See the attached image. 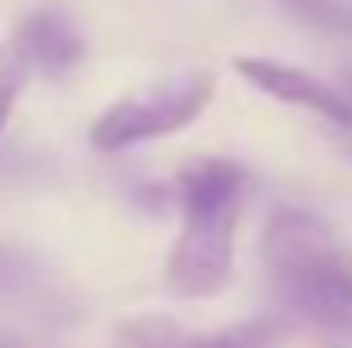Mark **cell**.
Masks as SVG:
<instances>
[{
  "instance_id": "1",
  "label": "cell",
  "mask_w": 352,
  "mask_h": 348,
  "mask_svg": "<svg viewBox=\"0 0 352 348\" xmlns=\"http://www.w3.org/2000/svg\"><path fill=\"white\" fill-rule=\"evenodd\" d=\"M248 176L238 163L195 158L176 176V225L167 253V291L176 300H214L234 282V234Z\"/></svg>"
},
{
  "instance_id": "2",
  "label": "cell",
  "mask_w": 352,
  "mask_h": 348,
  "mask_svg": "<svg viewBox=\"0 0 352 348\" xmlns=\"http://www.w3.org/2000/svg\"><path fill=\"white\" fill-rule=\"evenodd\" d=\"M262 263L295 305L319 315L352 310V243L314 210H276L262 234Z\"/></svg>"
},
{
  "instance_id": "3",
  "label": "cell",
  "mask_w": 352,
  "mask_h": 348,
  "mask_svg": "<svg viewBox=\"0 0 352 348\" xmlns=\"http://www.w3.org/2000/svg\"><path fill=\"white\" fill-rule=\"evenodd\" d=\"M210 101H214V76L210 72H186L176 81L143 86V91L124 96L110 110L96 115V124H91V148L124 153V148H138V143L172 139V134L190 129L195 119L205 115Z\"/></svg>"
},
{
  "instance_id": "4",
  "label": "cell",
  "mask_w": 352,
  "mask_h": 348,
  "mask_svg": "<svg viewBox=\"0 0 352 348\" xmlns=\"http://www.w3.org/2000/svg\"><path fill=\"white\" fill-rule=\"evenodd\" d=\"M234 72L262 96L281 101V105H295V110H309L324 124H338V129H352V96L348 86H333L305 67H291V62L276 58H238Z\"/></svg>"
},
{
  "instance_id": "5",
  "label": "cell",
  "mask_w": 352,
  "mask_h": 348,
  "mask_svg": "<svg viewBox=\"0 0 352 348\" xmlns=\"http://www.w3.org/2000/svg\"><path fill=\"white\" fill-rule=\"evenodd\" d=\"M286 329L276 320H243L229 329L195 334L172 315H133L115 329V348H281Z\"/></svg>"
},
{
  "instance_id": "6",
  "label": "cell",
  "mask_w": 352,
  "mask_h": 348,
  "mask_svg": "<svg viewBox=\"0 0 352 348\" xmlns=\"http://www.w3.org/2000/svg\"><path fill=\"white\" fill-rule=\"evenodd\" d=\"M19 48L29 53V62L38 67V72H48V76H62V72H72L76 62L86 58V39L76 34V24L58 14V10H34L24 24H19Z\"/></svg>"
},
{
  "instance_id": "7",
  "label": "cell",
  "mask_w": 352,
  "mask_h": 348,
  "mask_svg": "<svg viewBox=\"0 0 352 348\" xmlns=\"http://www.w3.org/2000/svg\"><path fill=\"white\" fill-rule=\"evenodd\" d=\"M29 72H34V62H29V53L19 48V39H5V43H0V129L10 124V115H14V101H19Z\"/></svg>"
}]
</instances>
